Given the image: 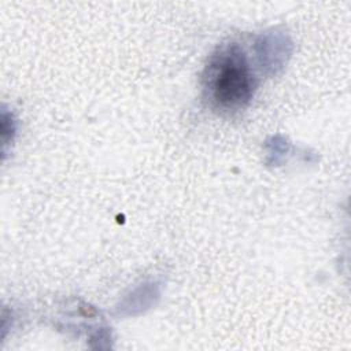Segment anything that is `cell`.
<instances>
[{
  "mask_svg": "<svg viewBox=\"0 0 351 351\" xmlns=\"http://www.w3.org/2000/svg\"><path fill=\"white\" fill-rule=\"evenodd\" d=\"M203 93L211 107L237 111L248 104L255 89V77L244 51L236 43L219 47L203 71Z\"/></svg>",
  "mask_w": 351,
  "mask_h": 351,
  "instance_id": "obj_1",
  "label": "cell"
}]
</instances>
